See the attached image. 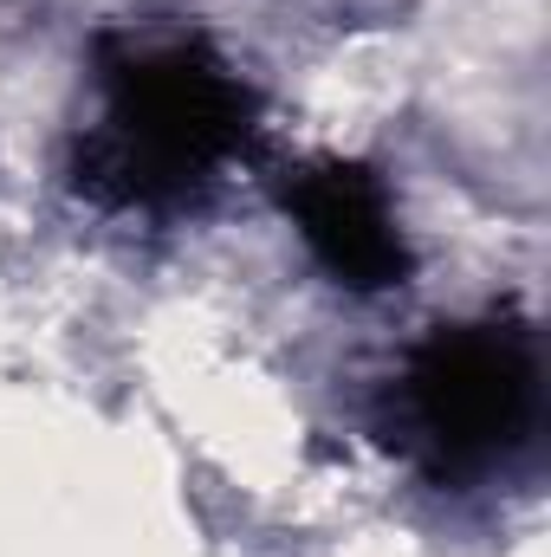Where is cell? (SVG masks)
Segmentation results:
<instances>
[{"instance_id": "6da1fadb", "label": "cell", "mask_w": 551, "mask_h": 557, "mask_svg": "<svg viewBox=\"0 0 551 557\" xmlns=\"http://www.w3.org/2000/svg\"><path fill=\"white\" fill-rule=\"evenodd\" d=\"M105 117L78 143V188L105 208L201 201L254 137V91L208 39H105Z\"/></svg>"}, {"instance_id": "3957f363", "label": "cell", "mask_w": 551, "mask_h": 557, "mask_svg": "<svg viewBox=\"0 0 551 557\" xmlns=\"http://www.w3.org/2000/svg\"><path fill=\"white\" fill-rule=\"evenodd\" d=\"M285 214L298 221L305 247L318 253V267L351 285V292H390L409 278V240L396 227V208H390V188L364 169V162H305L285 175L279 188Z\"/></svg>"}, {"instance_id": "7a4b0ae2", "label": "cell", "mask_w": 551, "mask_h": 557, "mask_svg": "<svg viewBox=\"0 0 551 557\" xmlns=\"http://www.w3.org/2000/svg\"><path fill=\"white\" fill-rule=\"evenodd\" d=\"M396 421L434 473H480L539 421V337L526 324H441L396 383Z\"/></svg>"}]
</instances>
